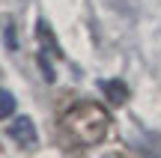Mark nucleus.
Segmentation results:
<instances>
[{"instance_id": "obj_3", "label": "nucleus", "mask_w": 161, "mask_h": 158, "mask_svg": "<svg viewBox=\"0 0 161 158\" xmlns=\"http://www.w3.org/2000/svg\"><path fill=\"white\" fill-rule=\"evenodd\" d=\"M36 39H39V54L42 57H48V60H60L63 57V51H60V45H57V36L51 33V27H48L45 21L36 24Z\"/></svg>"}, {"instance_id": "obj_4", "label": "nucleus", "mask_w": 161, "mask_h": 158, "mask_svg": "<svg viewBox=\"0 0 161 158\" xmlns=\"http://www.w3.org/2000/svg\"><path fill=\"white\" fill-rule=\"evenodd\" d=\"M102 93L108 95V101L114 107H119L128 101V84L122 78H110V81H102Z\"/></svg>"}, {"instance_id": "obj_2", "label": "nucleus", "mask_w": 161, "mask_h": 158, "mask_svg": "<svg viewBox=\"0 0 161 158\" xmlns=\"http://www.w3.org/2000/svg\"><path fill=\"white\" fill-rule=\"evenodd\" d=\"M9 137H12L21 149H33L36 140H39L36 125H33V119H30V117H15V123L9 125Z\"/></svg>"}, {"instance_id": "obj_6", "label": "nucleus", "mask_w": 161, "mask_h": 158, "mask_svg": "<svg viewBox=\"0 0 161 158\" xmlns=\"http://www.w3.org/2000/svg\"><path fill=\"white\" fill-rule=\"evenodd\" d=\"M6 45H9V48H18V36H15V27H12V24H9V27H6Z\"/></svg>"}, {"instance_id": "obj_5", "label": "nucleus", "mask_w": 161, "mask_h": 158, "mask_svg": "<svg viewBox=\"0 0 161 158\" xmlns=\"http://www.w3.org/2000/svg\"><path fill=\"white\" fill-rule=\"evenodd\" d=\"M12 113H15V95L0 90V119H9Z\"/></svg>"}, {"instance_id": "obj_7", "label": "nucleus", "mask_w": 161, "mask_h": 158, "mask_svg": "<svg viewBox=\"0 0 161 158\" xmlns=\"http://www.w3.org/2000/svg\"><path fill=\"white\" fill-rule=\"evenodd\" d=\"M114 158H116V155H114Z\"/></svg>"}, {"instance_id": "obj_1", "label": "nucleus", "mask_w": 161, "mask_h": 158, "mask_svg": "<svg viewBox=\"0 0 161 158\" xmlns=\"http://www.w3.org/2000/svg\"><path fill=\"white\" fill-rule=\"evenodd\" d=\"M108 128H110V113L104 111V105L90 99L72 101L60 117V131L72 146H96L108 137Z\"/></svg>"}]
</instances>
